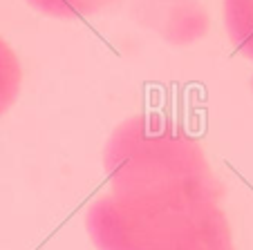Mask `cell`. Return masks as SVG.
I'll return each mask as SVG.
<instances>
[{
  "label": "cell",
  "mask_w": 253,
  "mask_h": 250,
  "mask_svg": "<svg viewBox=\"0 0 253 250\" xmlns=\"http://www.w3.org/2000/svg\"><path fill=\"white\" fill-rule=\"evenodd\" d=\"M215 175L110 183L85 214L96 250H233Z\"/></svg>",
  "instance_id": "obj_1"
},
{
  "label": "cell",
  "mask_w": 253,
  "mask_h": 250,
  "mask_svg": "<svg viewBox=\"0 0 253 250\" xmlns=\"http://www.w3.org/2000/svg\"><path fill=\"white\" fill-rule=\"evenodd\" d=\"M103 168L110 183L213 175L200 141L164 114H137L119 123L105 143Z\"/></svg>",
  "instance_id": "obj_2"
},
{
  "label": "cell",
  "mask_w": 253,
  "mask_h": 250,
  "mask_svg": "<svg viewBox=\"0 0 253 250\" xmlns=\"http://www.w3.org/2000/svg\"><path fill=\"white\" fill-rule=\"evenodd\" d=\"M139 16L162 38L175 45L193 43L204 36L209 16L195 0H141Z\"/></svg>",
  "instance_id": "obj_3"
},
{
  "label": "cell",
  "mask_w": 253,
  "mask_h": 250,
  "mask_svg": "<svg viewBox=\"0 0 253 250\" xmlns=\"http://www.w3.org/2000/svg\"><path fill=\"white\" fill-rule=\"evenodd\" d=\"M222 11L231 45L253 61V0H222Z\"/></svg>",
  "instance_id": "obj_4"
},
{
  "label": "cell",
  "mask_w": 253,
  "mask_h": 250,
  "mask_svg": "<svg viewBox=\"0 0 253 250\" xmlns=\"http://www.w3.org/2000/svg\"><path fill=\"white\" fill-rule=\"evenodd\" d=\"M23 83V70L14 49L0 38V116L14 105Z\"/></svg>",
  "instance_id": "obj_5"
},
{
  "label": "cell",
  "mask_w": 253,
  "mask_h": 250,
  "mask_svg": "<svg viewBox=\"0 0 253 250\" xmlns=\"http://www.w3.org/2000/svg\"><path fill=\"white\" fill-rule=\"evenodd\" d=\"M36 11L52 18H81L105 9L117 0H27Z\"/></svg>",
  "instance_id": "obj_6"
},
{
  "label": "cell",
  "mask_w": 253,
  "mask_h": 250,
  "mask_svg": "<svg viewBox=\"0 0 253 250\" xmlns=\"http://www.w3.org/2000/svg\"><path fill=\"white\" fill-rule=\"evenodd\" d=\"M251 92H253V76H251Z\"/></svg>",
  "instance_id": "obj_7"
}]
</instances>
